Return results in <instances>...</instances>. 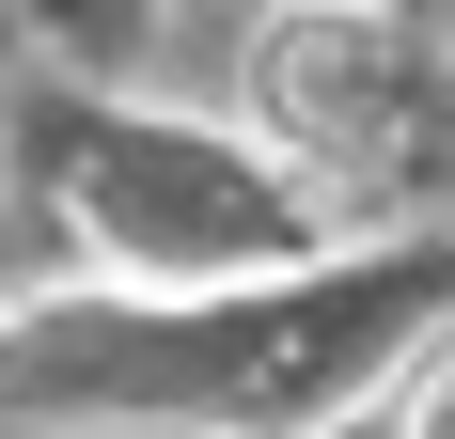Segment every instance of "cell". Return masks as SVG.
Returning a JSON list of instances; mask_svg holds the SVG:
<instances>
[{
  "instance_id": "obj_4",
  "label": "cell",
  "mask_w": 455,
  "mask_h": 439,
  "mask_svg": "<svg viewBox=\"0 0 455 439\" xmlns=\"http://www.w3.org/2000/svg\"><path fill=\"white\" fill-rule=\"evenodd\" d=\"M377 424H393V439H455V314L409 346V377L377 393Z\"/></svg>"
},
{
  "instance_id": "obj_2",
  "label": "cell",
  "mask_w": 455,
  "mask_h": 439,
  "mask_svg": "<svg viewBox=\"0 0 455 439\" xmlns=\"http://www.w3.org/2000/svg\"><path fill=\"white\" fill-rule=\"evenodd\" d=\"M47 204L110 251V283H267V267L346 251V235H330V188L299 173L283 141L110 110V94L47 110Z\"/></svg>"
},
{
  "instance_id": "obj_1",
  "label": "cell",
  "mask_w": 455,
  "mask_h": 439,
  "mask_svg": "<svg viewBox=\"0 0 455 439\" xmlns=\"http://www.w3.org/2000/svg\"><path fill=\"white\" fill-rule=\"evenodd\" d=\"M455 314V235H377L267 283H79L0 314V439H315Z\"/></svg>"
},
{
  "instance_id": "obj_5",
  "label": "cell",
  "mask_w": 455,
  "mask_h": 439,
  "mask_svg": "<svg viewBox=\"0 0 455 439\" xmlns=\"http://www.w3.org/2000/svg\"><path fill=\"white\" fill-rule=\"evenodd\" d=\"M110 16H141V0H110Z\"/></svg>"
},
{
  "instance_id": "obj_3",
  "label": "cell",
  "mask_w": 455,
  "mask_h": 439,
  "mask_svg": "<svg viewBox=\"0 0 455 439\" xmlns=\"http://www.w3.org/2000/svg\"><path fill=\"white\" fill-rule=\"evenodd\" d=\"M424 94H440V63H424V32L393 0H283L251 32V141H283L315 188L393 173Z\"/></svg>"
}]
</instances>
